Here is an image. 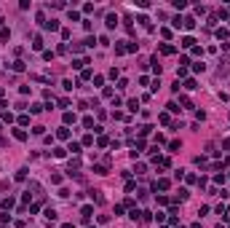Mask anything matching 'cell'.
I'll use <instances>...</instances> for the list:
<instances>
[{
	"label": "cell",
	"instance_id": "obj_7",
	"mask_svg": "<svg viewBox=\"0 0 230 228\" xmlns=\"http://www.w3.org/2000/svg\"><path fill=\"white\" fill-rule=\"evenodd\" d=\"M107 172H110L107 164H94V174H107Z\"/></svg>",
	"mask_w": 230,
	"mask_h": 228
},
{
	"label": "cell",
	"instance_id": "obj_19",
	"mask_svg": "<svg viewBox=\"0 0 230 228\" xmlns=\"http://www.w3.org/2000/svg\"><path fill=\"white\" fill-rule=\"evenodd\" d=\"M126 105H129V110H131V113H137V110H139V102H137V99H129Z\"/></svg>",
	"mask_w": 230,
	"mask_h": 228
},
{
	"label": "cell",
	"instance_id": "obj_6",
	"mask_svg": "<svg viewBox=\"0 0 230 228\" xmlns=\"http://www.w3.org/2000/svg\"><path fill=\"white\" fill-rule=\"evenodd\" d=\"M182 27H185V30H195V19H193V16H185V19H182Z\"/></svg>",
	"mask_w": 230,
	"mask_h": 228
},
{
	"label": "cell",
	"instance_id": "obj_38",
	"mask_svg": "<svg viewBox=\"0 0 230 228\" xmlns=\"http://www.w3.org/2000/svg\"><path fill=\"white\" fill-rule=\"evenodd\" d=\"M40 110H43V105H38V102H35V105H30V113H40Z\"/></svg>",
	"mask_w": 230,
	"mask_h": 228
},
{
	"label": "cell",
	"instance_id": "obj_33",
	"mask_svg": "<svg viewBox=\"0 0 230 228\" xmlns=\"http://www.w3.org/2000/svg\"><path fill=\"white\" fill-rule=\"evenodd\" d=\"M158 121H161V124H171V118H169V113H161V115H158Z\"/></svg>",
	"mask_w": 230,
	"mask_h": 228
},
{
	"label": "cell",
	"instance_id": "obj_29",
	"mask_svg": "<svg viewBox=\"0 0 230 228\" xmlns=\"http://www.w3.org/2000/svg\"><path fill=\"white\" fill-rule=\"evenodd\" d=\"M67 16H70V22H78V19H80V13L73 11V8H70V13H67Z\"/></svg>",
	"mask_w": 230,
	"mask_h": 228
},
{
	"label": "cell",
	"instance_id": "obj_14",
	"mask_svg": "<svg viewBox=\"0 0 230 228\" xmlns=\"http://www.w3.org/2000/svg\"><path fill=\"white\" fill-rule=\"evenodd\" d=\"M56 217H59V215H56V209H51V207H48V209H46V220H48V223H54Z\"/></svg>",
	"mask_w": 230,
	"mask_h": 228
},
{
	"label": "cell",
	"instance_id": "obj_23",
	"mask_svg": "<svg viewBox=\"0 0 230 228\" xmlns=\"http://www.w3.org/2000/svg\"><path fill=\"white\" fill-rule=\"evenodd\" d=\"M54 156H56V158H64L67 150H64V148H54Z\"/></svg>",
	"mask_w": 230,
	"mask_h": 228
},
{
	"label": "cell",
	"instance_id": "obj_18",
	"mask_svg": "<svg viewBox=\"0 0 230 228\" xmlns=\"http://www.w3.org/2000/svg\"><path fill=\"white\" fill-rule=\"evenodd\" d=\"M67 150H73V153L78 156V153H80V142H70V145H67Z\"/></svg>",
	"mask_w": 230,
	"mask_h": 228
},
{
	"label": "cell",
	"instance_id": "obj_42",
	"mask_svg": "<svg viewBox=\"0 0 230 228\" xmlns=\"http://www.w3.org/2000/svg\"><path fill=\"white\" fill-rule=\"evenodd\" d=\"M64 228H75V226H73V223H64Z\"/></svg>",
	"mask_w": 230,
	"mask_h": 228
},
{
	"label": "cell",
	"instance_id": "obj_21",
	"mask_svg": "<svg viewBox=\"0 0 230 228\" xmlns=\"http://www.w3.org/2000/svg\"><path fill=\"white\" fill-rule=\"evenodd\" d=\"M83 65H91V62H88V59H75V62H73V67H75V70H80Z\"/></svg>",
	"mask_w": 230,
	"mask_h": 228
},
{
	"label": "cell",
	"instance_id": "obj_24",
	"mask_svg": "<svg viewBox=\"0 0 230 228\" xmlns=\"http://www.w3.org/2000/svg\"><path fill=\"white\" fill-rule=\"evenodd\" d=\"M11 67H13V70H16V73H21V70H24V62H21V59H16V62H13V65H11Z\"/></svg>",
	"mask_w": 230,
	"mask_h": 228
},
{
	"label": "cell",
	"instance_id": "obj_43",
	"mask_svg": "<svg viewBox=\"0 0 230 228\" xmlns=\"http://www.w3.org/2000/svg\"><path fill=\"white\" fill-rule=\"evenodd\" d=\"M193 228H201V223H193Z\"/></svg>",
	"mask_w": 230,
	"mask_h": 228
},
{
	"label": "cell",
	"instance_id": "obj_15",
	"mask_svg": "<svg viewBox=\"0 0 230 228\" xmlns=\"http://www.w3.org/2000/svg\"><path fill=\"white\" fill-rule=\"evenodd\" d=\"M43 27H46V30H59V22H56V19H46Z\"/></svg>",
	"mask_w": 230,
	"mask_h": 228
},
{
	"label": "cell",
	"instance_id": "obj_17",
	"mask_svg": "<svg viewBox=\"0 0 230 228\" xmlns=\"http://www.w3.org/2000/svg\"><path fill=\"white\" fill-rule=\"evenodd\" d=\"M187 196H190V193H187V188H179V193H177V201H187Z\"/></svg>",
	"mask_w": 230,
	"mask_h": 228
},
{
	"label": "cell",
	"instance_id": "obj_11",
	"mask_svg": "<svg viewBox=\"0 0 230 228\" xmlns=\"http://www.w3.org/2000/svg\"><path fill=\"white\" fill-rule=\"evenodd\" d=\"M182 86L187 89V91H193V89H198V80H195V78H187V80L182 83Z\"/></svg>",
	"mask_w": 230,
	"mask_h": 228
},
{
	"label": "cell",
	"instance_id": "obj_45",
	"mask_svg": "<svg viewBox=\"0 0 230 228\" xmlns=\"http://www.w3.org/2000/svg\"><path fill=\"white\" fill-rule=\"evenodd\" d=\"M86 228H96V226H86Z\"/></svg>",
	"mask_w": 230,
	"mask_h": 228
},
{
	"label": "cell",
	"instance_id": "obj_30",
	"mask_svg": "<svg viewBox=\"0 0 230 228\" xmlns=\"http://www.w3.org/2000/svg\"><path fill=\"white\" fill-rule=\"evenodd\" d=\"M51 182H54V185H59V182H62V174L54 172V174H51Z\"/></svg>",
	"mask_w": 230,
	"mask_h": 228
},
{
	"label": "cell",
	"instance_id": "obj_35",
	"mask_svg": "<svg viewBox=\"0 0 230 228\" xmlns=\"http://www.w3.org/2000/svg\"><path fill=\"white\" fill-rule=\"evenodd\" d=\"M134 172H137V174H145L147 167H145V164H137V167H134Z\"/></svg>",
	"mask_w": 230,
	"mask_h": 228
},
{
	"label": "cell",
	"instance_id": "obj_37",
	"mask_svg": "<svg viewBox=\"0 0 230 228\" xmlns=\"http://www.w3.org/2000/svg\"><path fill=\"white\" fill-rule=\"evenodd\" d=\"M94 43H96V40H94V38H91V35H88V38H86V40H83V46H86V48H91V46H94Z\"/></svg>",
	"mask_w": 230,
	"mask_h": 228
},
{
	"label": "cell",
	"instance_id": "obj_32",
	"mask_svg": "<svg viewBox=\"0 0 230 228\" xmlns=\"http://www.w3.org/2000/svg\"><path fill=\"white\" fill-rule=\"evenodd\" d=\"M112 118H115V121H126V115L120 113V110H112Z\"/></svg>",
	"mask_w": 230,
	"mask_h": 228
},
{
	"label": "cell",
	"instance_id": "obj_28",
	"mask_svg": "<svg viewBox=\"0 0 230 228\" xmlns=\"http://www.w3.org/2000/svg\"><path fill=\"white\" fill-rule=\"evenodd\" d=\"M67 124H75V113H64V126Z\"/></svg>",
	"mask_w": 230,
	"mask_h": 228
},
{
	"label": "cell",
	"instance_id": "obj_25",
	"mask_svg": "<svg viewBox=\"0 0 230 228\" xmlns=\"http://www.w3.org/2000/svg\"><path fill=\"white\" fill-rule=\"evenodd\" d=\"M179 78H187V67H177V80Z\"/></svg>",
	"mask_w": 230,
	"mask_h": 228
},
{
	"label": "cell",
	"instance_id": "obj_9",
	"mask_svg": "<svg viewBox=\"0 0 230 228\" xmlns=\"http://www.w3.org/2000/svg\"><path fill=\"white\" fill-rule=\"evenodd\" d=\"M182 46L185 48H193V46H195V38H193V35H185V38H182Z\"/></svg>",
	"mask_w": 230,
	"mask_h": 228
},
{
	"label": "cell",
	"instance_id": "obj_41",
	"mask_svg": "<svg viewBox=\"0 0 230 228\" xmlns=\"http://www.w3.org/2000/svg\"><path fill=\"white\" fill-rule=\"evenodd\" d=\"M0 148H6V140H3V137H0Z\"/></svg>",
	"mask_w": 230,
	"mask_h": 228
},
{
	"label": "cell",
	"instance_id": "obj_44",
	"mask_svg": "<svg viewBox=\"0 0 230 228\" xmlns=\"http://www.w3.org/2000/svg\"><path fill=\"white\" fill-rule=\"evenodd\" d=\"M0 99H3V86H0Z\"/></svg>",
	"mask_w": 230,
	"mask_h": 228
},
{
	"label": "cell",
	"instance_id": "obj_10",
	"mask_svg": "<svg viewBox=\"0 0 230 228\" xmlns=\"http://www.w3.org/2000/svg\"><path fill=\"white\" fill-rule=\"evenodd\" d=\"M56 137H59V140H70V129H67V126L56 129Z\"/></svg>",
	"mask_w": 230,
	"mask_h": 228
},
{
	"label": "cell",
	"instance_id": "obj_4",
	"mask_svg": "<svg viewBox=\"0 0 230 228\" xmlns=\"http://www.w3.org/2000/svg\"><path fill=\"white\" fill-rule=\"evenodd\" d=\"M158 48H161V54H166V56H171V54L177 51L174 46H169V43H158Z\"/></svg>",
	"mask_w": 230,
	"mask_h": 228
},
{
	"label": "cell",
	"instance_id": "obj_12",
	"mask_svg": "<svg viewBox=\"0 0 230 228\" xmlns=\"http://www.w3.org/2000/svg\"><path fill=\"white\" fill-rule=\"evenodd\" d=\"M32 48H35V51H43V38H40V35L32 38Z\"/></svg>",
	"mask_w": 230,
	"mask_h": 228
},
{
	"label": "cell",
	"instance_id": "obj_16",
	"mask_svg": "<svg viewBox=\"0 0 230 228\" xmlns=\"http://www.w3.org/2000/svg\"><path fill=\"white\" fill-rule=\"evenodd\" d=\"M179 148H182V142H179V140H171V142H169V150H171V153H177Z\"/></svg>",
	"mask_w": 230,
	"mask_h": 228
},
{
	"label": "cell",
	"instance_id": "obj_3",
	"mask_svg": "<svg viewBox=\"0 0 230 228\" xmlns=\"http://www.w3.org/2000/svg\"><path fill=\"white\" fill-rule=\"evenodd\" d=\"M169 185H171V182L166 180V177H161V180H155V182H153V191H166Z\"/></svg>",
	"mask_w": 230,
	"mask_h": 228
},
{
	"label": "cell",
	"instance_id": "obj_2",
	"mask_svg": "<svg viewBox=\"0 0 230 228\" xmlns=\"http://www.w3.org/2000/svg\"><path fill=\"white\" fill-rule=\"evenodd\" d=\"M88 196H91L94 204H105V196H102V191H96V188H94V191H88Z\"/></svg>",
	"mask_w": 230,
	"mask_h": 228
},
{
	"label": "cell",
	"instance_id": "obj_26",
	"mask_svg": "<svg viewBox=\"0 0 230 228\" xmlns=\"http://www.w3.org/2000/svg\"><path fill=\"white\" fill-rule=\"evenodd\" d=\"M83 126L86 129H94V118H91V115H86V118H83Z\"/></svg>",
	"mask_w": 230,
	"mask_h": 228
},
{
	"label": "cell",
	"instance_id": "obj_34",
	"mask_svg": "<svg viewBox=\"0 0 230 228\" xmlns=\"http://www.w3.org/2000/svg\"><path fill=\"white\" fill-rule=\"evenodd\" d=\"M150 129H153V126H139V137H147V134H150Z\"/></svg>",
	"mask_w": 230,
	"mask_h": 228
},
{
	"label": "cell",
	"instance_id": "obj_8",
	"mask_svg": "<svg viewBox=\"0 0 230 228\" xmlns=\"http://www.w3.org/2000/svg\"><path fill=\"white\" fill-rule=\"evenodd\" d=\"M105 24H107V27H110V30H112V27L118 24V16H115V13H107V19H105Z\"/></svg>",
	"mask_w": 230,
	"mask_h": 228
},
{
	"label": "cell",
	"instance_id": "obj_36",
	"mask_svg": "<svg viewBox=\"0 0 230 228\" xmlns=\"http://www.w3.org/2000/svg\"><path fill=\"white\" fill-rule=\"evenodd\" d=\"M115 54H118V56H120V54H126V46H123V43H115Z\"/></svg>",
	"mask_w": 230,
	"mask_h": 228
},
{
	"label": "cell",
	"instance_id": "obj_27",
	"mask_svg": "<svg viewBox=\"0 0 230 228\" xmlns=\"http://www.w3.org/2000/svg\"><path fill=\"white\" fill-rule=\"evenodd\" d=\"M16 180H19V182L27 180V169H19V172H16Z\"/></svg>",
	"mask_w": 230,
	"mask_h": 228
},
{
	"label": "cell",
	"instance_id": "obj_39",
	"mask_svg": "<svg viewBox=\"0 0 230 228\" xmlns=\"http://www.w3.org/2000/svg\"><path fill=\"white\" fill-rule=\"evenodd\" d=\"M107 142H110L107 137H99V140H96V145H99V148H107Z\"/></svg>",
	"mask_w": 230,
	"mask_h": 228
},
{
	"label": "cell",
	"instance_id": "obj_22",
	"mask_svg": "<svg viewBox=\"0 0 230 228\" xmlns=\"http://www.w3.org/2000/svg\"><path fill=\"white\" fill-rule=\"evenodd\" d=\"M204 70H206L204 62H195V65H193V73H204Z\"/></svg>",
	"mask_w": 230,
	"mask_h": 228
},
{
	"label": "cell",
	"instance_id": "obj_13",
	"mask_svg": "<svg viewBox=\"0 0 230 228\" xmlns=\"http://www.w3.org/2000/svg\"><path fill=\"white\" fill-rule=\"evenodd\" d=\"M13 137H16L19 142H24L27 140V132H24V129H13Z\"/></svg>",
	"mask_w": 230,
	"mask_h": 228
},
{
	"label": "cell",
	"instance_id": "obj_1",
	"mask_svg": "<svg viewBox=\"0 0 230 228\" xmlns=\"http://www.w3.org/2000/svg\"><path fill=\"white\" fill-rule=\"evenodd\" d=\"M91 215H94V207H91V204L80 207V217H83V223H88V220H91Z\"/></svg>",
	"mask_w": 230,
	"mask_h": 228
},
{
	"label": "cell",
	"instance_id": "obj_20",
	"mask_svg": "<svg viewBox=\"0 0 230 228\" xmlns=\"http://www.w3.org/2000/svg\"><path fill=\"white\" fill-rule=\"evenodd\" d=\"M228 35H230V32L225 30V27H219V30H217V38H219V40H228Z\"/></svg>",
	"mask_w": 230,
	"mask_h": 228
},
{
	"label": "cell",
	"instance_id": "obj_40",
	"mask_svg": "<svg viewBox=\"0 0 230 228\" xmlns=\"http://www.w3.org/2000/svg\"><path fill=\"white\" fill-rule=\"evenodd\" d=\"M222 150H225V153H230V140H222Z\"/></svg>",
	"mask_w": 230,
	"mask_h": 228
},
{
	"label": "cell",
	"instance_id": "obj_5",
	"mask_svg": "<svg viewBox=\"0 0 230 228\" xmlns=\"http://www.w3.org/2000/svg\"><path fill=\"white\" fill-rule=\"evenodd\" d=\"M13 204H16V199H13V196H8V199H3V201H0V207L6 209V212H8V209H13Z\"/></svg>",
	"mask_w": 230,
	"mask_h": 228
},
{
	"label": "cell",
	"instance_id": "obj_31",
	"mask_svg": "<svg viewBox=\"0 0 230 228\" xmlns=\"http://www.w3.org/2000/svg\"><path fill=\"white\" fill-rule=\"evenodd\" d=\"M150 65H153V73H155V75H161V65H158V59H153Z\"/></svg>",
	"mask_w": 230,
	"mask_h": 228
}]
</instances>
